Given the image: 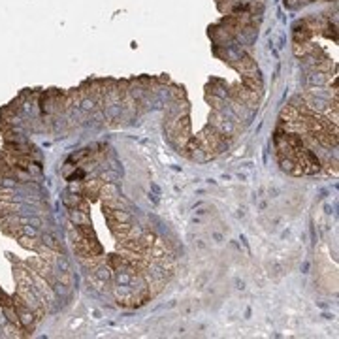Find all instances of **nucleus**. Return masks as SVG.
Here are the masks:
<instances>
[{
  "instance_id": "nucleus-5",
  "label": "nucleus",
  "mask_w": 339,
  "mask_h": 339,
  "mask_svg": "<svg viewBox=\"0 0 339 339\" xmlns=\"http://www.w3.org/2000/svg\"><path fill=\"white\" fill-rule=\"evenodd\" d=\"M324 166H326V168H324L326 174H333V176H337V168H335L337 164H335V160H333V162L330 160V162H326Z\"/></svg>"
},
{
  "instance_id": "nucleus-4",
  "label": "nucleus",
  "mask_w": 339,
  "mask_h": 339,
  "mask_svg": "<svg viewBox=\"0 0 339 339\" xmlns=\"http://www.w3.org/2000/svg\"><path fill=\"white\" fill-rule=\"evenodd\" d=\"M17 205L10 200H0V217H6V215H12V213H17Z\"/></svg>"
},
{
  "instance_id": "nucleus-2",
  "label": "nucleus",
  "mask_w": 339,
  "mask_h": 339,
  "mask_svg": "<svg viewBox=\"0 0 339 339\" xmlns=\"http://www.w3.org/2000/svg\"><path fill=\"white\" fill-rule=\"evenodd\" d=\"M104 217L108 221V224H115V223H130V215L124 209H113V207H108L104 205Z\"/></svg>"
},
{
  "instance_id": "nucleus-1",
  "label": "nucleus",
  "mask_w": 339,
  "mask_h": 339,
  "mask_svg": "<svg viewBox=\"0 0 339 339\" xmlns=\"http://www.w3.org/2000/svg\"><path fill=\"white\" fill-rule=\"evenodd\" d=\"M100 187H102V181L100 179H93V181H85L81 185V189H79V194H81L87 202H95L98 194H100Z\"/></svg>"
},
{
  "instance_id": "nucleus-3",
  "label": "nucleus",
  "mask_w": 339,
  "mask_h": 339,
  "mask_svg": "<svg viewBox=\"0 0 339 339\" xmlns=\"http://www.w3.org/2000/svg\"><path fill=\"white\" fill-rule=\"evenodd\" d=\"M98 196H100L104 202H109V200L119 198V190H117V187L113 183H102L100 194H98Z\"/></svg>"
}]
</instances>
